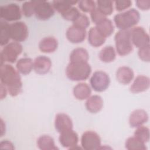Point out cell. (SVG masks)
Wrapping results in <instances>:
<instances>
[{
  "mask_svg": "<svg viewBox=\"0 0 150 150\" xmlns=\"http://www.w3.org/2000/svg\"><path fill=\"white\" fill-rule=\"evenodd\" d=\"M138 56L141 60L149 62L150 60V46L149 45L139 48Z\"/></svg>",
  "mask_w": 150,
  "mask_h": 150,
  "instance_id": "cell-37",
  "label": "cell"
},
{
  "mask_svg": "<svg viewBox=\"0 0 150 150\" xmlns=\"http://www.w3.org/2000/svg\"><path fill=\"white\" fill-rule=\"evenodd\" d=\"M113 2L110 0H98L97 1V9L104 15H110L113 12Z\"/></svg>",
  "mask_w": 150,
  "mask_h": 150,
  "instance_id": "cell-31",
  "label": "cell"
},
{
  "mask_svg": "<svg viewBox=\"0 0 150 150\" xmlns=\"http://www.w3.org/2000/svg\"><path fill=\"white\" fill-rule=\"evenodd\" d=\"M139 19V12L134 8L118 13L114 17L115 24L120 30H128V29L137 25Z\"/></svg>",
  "mask_w": 150,
  "mask_h": 150,
  "instance_id": "cell-3",
  "label": "cell"
},
{
  "mask_svg": "<svg viewBox=\"0 0 150 150\" xmlns=\"http://www.w3.org/2000/svg\"><path fill=\"white\" fill-rule=\"evenodd\" d=\"M22 11L26 17H30L35 14V4L33 1H26L22 4Z\"/></svg>",
  "mask_w": 150,
  "mask_h": 150,
  "instance_id": "cell-35",
  "label": "cell"
},
{
  "mask_svg": "<svg viewBox=\"0 0 150 150\" xmlns=\"http://www.w3.org/2000/svg\"><path fill=\"white\" fill-rule=\"evenodd\" d=\"M136 4L142 10H148L150 8V1H137Z\"/></svg>",
  "mask_w": 150,
  "mask_h": 150,
  "instance_id": "cell-40",
  "label": "cell"
},
{
  "mask_svg": "<svg viewBox=\"0 0 150 150\" xmlns=\"http://www.w3.org/2000/svg\"><path fill=\"white\" fill-rule=\"evenodd\" d=\"M106 38L103 36L96 27H92L88 31V41L93 47H99L105 42Z\"/></svg>",
  "mask_w": 150,
  "mask_h": 150,
  "instance_id": "cell-21",
  "label": "cell"
},
{
  "mask_svg": "<svg viewBox=\"0 0 150 150\" xmlns=\"http://www.w3.org/2000/svg\"><path fill=\"white\" fill-rule=\"evenodd\" d=\"M1 18L5 21H15L20 19L22 13L19 6L15 3H11L0 8Z\"/></svg>",
  "mask_w": 150,
  "mask_h": 150,
  "instance_id": "cell-8",
  "label": "cell"
},
{
  "mask_svg": "<svg viewBox=\"0 0 150 150\" xmlns=\"http://www.w3.org/2000/svg\"><path fill=\"white\" fill-rule=\"evenodd\" d=\"M150 85L149 78L147 76L139 75L134 80L130 87V91L133 93H138L147 90Z\"/></svg>",
  "mask_w": 150,
  "mask_h": 150,
  "instance_id": "cell-17",
  "label": "cell"
},
{
  "mask_svg": "<svg viewBox=\"0 0 150 150\" xmlns=\"http://www.w3.org/2000/svg\"><path fill=\"white\" fill-rule=\"evenodd\" d=\"M7 88L6 87L1 83V99H3L6 97L7 93Z\"/></svg>",
  "mask_w": 150,
  "mask_h": 150,
  "instance_id": "cell-42",
  "label": "cell"
},
{
  "mask_svg": "<svg viewBox=\"0 0 150 150\" xmlns=\"http://www.w3.org/2000/svg\"><path fill=\"white\" fill-rule=\"evenodd\" d=\"M35 15L40 20H47L54 13V9L50 3L45 1H33Z\"/></svg>",
  "mask_w": 150,
  "mask_h": 150,
  "instance_id": "cell-7",
  "label": "cell"
},
{
  "mask_svg": "<svg viewBox=\"0 0 150 150\" xmlns=\"http://www.w3.org/2000/svg\"><path fill=\"white\" fill-rule=\"evenodd\" d=\"M91 72V66L87 62H70L66 69L67 77L73 81L85 80Z\"/></svg>",
  "mask_w": 150,
  "mask_h": 150,
  "instance_id": "cell-2",
  "label": "cell"
},
{
  "mask_svg": "<svg viewBox=\"0 0 150 150\" xmlns=\"http://www.w3.org/2000/svg\"><path fill=\"white\" fill-rule=\"evenodd\" d=\"M77 2H78L77 1L56 0L52 2V5L55 10H56L60 14H62Z\"/></svg>",
  "mask_w": 150,
  "mask_h": 150,
  "instance_id": "cell-29",
  "label": "cell"
},
{
  "mask_svg": "<svg viewBox=\"0 0 150 150\" xmlns=\"http://www.w3.org/2000/svg\"><path fill=\"white\" fill-rule=\"evenodd\" d=\"M59 139L63 147L74 149L77 145L79 137L77 133L71 129L60 132Z\"/></svg>",
  "mask_w": 150,
  "mask_h": 150,
  "instance_id": "cell-12",
  "label": "cell"
},
{
  "mask_svg": "<svg viewBox=\"0 0 150 150\" xmlns=\"http://www.w3.org/2000/svg\"><path fill=\"white\" fill-rule=\"evenodd\" d=\"M58 46L57 40L52 36H47L42 39L39 44V48L42 52L52 53L54 52Z\"/></svg>",
  "mask_w": 150,
  "mask_h": 150,
  "instance_id": "cell-19",
  "label": "cell"
},
{
  "mask_svg": "<svg viewBox=\"0 0 150 150\" xmlns=\"http://www.w3.org/2000/svg\"><path fill=\"white\" fill-rule=\"evenodd\" d=\"M116 50L120 56H125L129 54L133 49L131 39L130 30H120L116 33L115 37Z\"/></svg>",
  "mask_w": 150,
  "mask_h": 150,
  "instance_id": "cell-4",
  "label": "cell"
},
{
  "mask_svg": "<svg viewBox=\"0 0 150 150\" xmlns=\"http://www.w3.org/2000/svg\"><path fill=\"white\" fill-rule=\"evenodd\" d=\"M22 46L17 42H13L7 44L2 49L1 53V64L4 62L15 63L18 56L21 54L22 52Z\"/></svg>",
  "mask_w": 150,
  "mask_h": 150,
  "instance_id": "cell-5",
  "label": "cell"
},
{
  "mask_svg": "<svg viewBox=\"0 0 150 150\" xmlns=\"http://www.w3.org/2000/svg\"><path fill=\"white\" fill-rule=\"evenodd\" d=\"M91 19L93 22L94 23L97 24L105 18H106V16L104 15L103 13H101L97 8H96L95 9H94L91 12Z\"/></svg>",
  "mask_w": 150,
  "mask_h": 150,
  "instance_id": "cell-38",
  "label": "cell"
},
{
  "mask_svg": "<svg viewBox=\"0 0 150 150\" xmlns=\"http://www.w3.org/2000/svg\"><path fill=\"white\" fill-rule=\"evenodd\" d=\"M132 43L138 48L149 45V36L141 26H137L130 30Z\"/></svg>",
  "mask_w": 150,
  "mask_h": 150,
  "instance_id": "cell-11",
  "label": "cell"
},
{
  "mask_svg": "<svg viewBox=\"0 0 150 150\" xmlns=\"http://www.w3.org/2000/svg\"><path fill=\"white\" fill-rule=\"evenodd\" d=\"M125 148L129 150H145L146 148L144 143L135 137H129L125 141Z\"/></svg>",
  "mask_w": 150,
  "mask_h": 150,
  "instance_id": "cell-30",
  "label": "cell"
},
{
  "mask_svg": "<svg viewBox=\"0 0 150 150\" xmlns=\"http://www.w3.org/2000/svg\"><path fill=\"white\" fill-rule=\"evenodd\" d=\"M37 144L41 150H56L58 148L55 145L53 138L47 135H43L39 137Z\"/></svg>",
  "mask_w": 150,
  "mask_h": 150,
  "instance_id": "cell-25",
  "label": "cell"
},
{
  "mask_svg": "<svg viewBox=\"0 0 150 150\" xmlns=\"http://www.w3.org/2000/svg\"><path fill=\"white\" fill-rule=\"evenodd\" d=\"M95 27L105 38L110 36L114 30V26L112 21L107 18L96 24Z\"/></svg>",
  "mask_w": 150,
  "mask_h": 150,
  "instance_id": "cell-23",
  "label": "cell"
},
{
  "mask_svg": "<svg viewBox=\"0 0 150 150\" xmlns=\"http://www.w3.org/2000/svg\"><path fill=\"white\" fill-rule=\"evenodd\" d=\"M1 145H5L4 146L2 147L1 148H6V149H14V147L13 146V144L9 141L5 140L4 141H2L1 142Z\"/></svg>",
  "mask_w": 150,
  "mask_h": 150,
  "instance_id": "cell-41",
  "label": "cell"
},
{
  "mask_svg": "<svg viewBox=\"0 0 150 150\" xmlns=\"http://www.w3.org/2000/svg\"><path fill=\"white\" fill-rule=\"evenodd\" d=\"M0 45L1 46H4L8 44L9 41L11 39L10 31H9V24L3 19H1L0 21Z\"/></svg>",
  "mask_w": 150,
  "mask_h": 150,
  "instance_id": "cell-27",
  "label": "cell"
},
{
  "mask_svg": "<svg viewBox=\"0 0 150 150\" xmlns=\"http://www.w3.org/2000/svg\"><path fill=\"white\" fill-rule=\"evenodd\" d=\"M134 132V137L146 143L149 139V129L148 127L145 126H139Z\"/></svg>",
  "mask_w": 150,
  "mask_h": 150,
  "instance_id": "cell-32",
  "label": "cell"
},
{
  "mask_svg": "<svg viewBox=\"0 0 150 150\" xmlns=\"http://www.w3.org/2000/svg\"><path fill=\"white\" fill-rule=\"evenodd\" d=\"M132 2L129 0H117L115 1V6L117 11H122L131 6Z\"/></svg>",
  "mask_w": 150,
  "mask_h": 150,
  "instance_id": "cell-39",
  "label": "cell"
},
{
  "mask_svg": "<svg viewBox=\"0 0 150 150\" xmlns=\"http://www.w3.org/2000/svg\"><path fill=\"white\" fill-rule=\"evenodd\" d=\"M54 127L60 133L73 129V122L68 115L64 113H59L55 118Z\"/></svg>",
  "mask_w": 150,
  "mask_h": 150,
  "instance_id": "cell-14",
  "label": "cell"
},
{
  "mask_svg": "<svg viewBox=\"0 0 150 150\" xmlns=\"http://www.w3.org/2000/svg\"><path fill=\"white\" fill-rule=\"evenodd\" d=\"M9 31L11 39L17 42L25 40L29 34L28 26L24 22L21 21L9 24Z\"/></svg>",
  "mask_w": 150,
  "mask_h": 150,
  "instance_id": "cell-10",
  "label": "cell"
},
{
  "mask_svg": "<svg viewBox=\"0 0 150 150\" xmlns=\"http://www.w3.org/2000/svg\"><path fill=\"white\" fill-rule=\"evenodd\" d=\"M73 25L85 29L90 25V21L86 15L81 13L77 19L73 22Z\"/></svg>",
  "mask_w": 150,
  "mask_h": 150,
  "instance_id": "cell-36",
  "label": "cell"
},
{
  "mask_svg": "<svg viewBox=\"0 0 150 150\" xmlns=\"http://www.w3.org/2000/svg\"><path fill=\"white\" fill-rule=\"evenodd\" d=\"M86 36L85 29L74 25L70 26L66 31V37L68 40L73 43H81L84 40Z\"/></svg>",
  "mask_w": 150,
  "mask_h": 150,
  "instance_id": "cell-13",
  "label": "cell"
},
{
  "mask_svg": "<svg viewBox=\"0 0 150 150\" xmlns=\"http://www.w3.org/2000/svg\"><path fill=\"white\" fill-rule=\"evenodd\" d=\"M88 58L87 50L83 47H77L73 49L70 55V62H87Z\"/></svg>",
  "mask_w": 150,
  "mask_h": 150,
  "instance_id": "cell-24",
  "label": "cell"
},
{
  "mask_svg": "<svg viewBox=\"0 0 150 150\" xmlns=\"http://www.w3.org/2000/svg\"><path fill=\"white\" fill-rule=\"evenodd\" d=\"M81 144L86 150L98 149L101 146V138L96 132L87 131L81 136Z\"/></svg>",
  "mask_w": 150,
  "mask_h": 150,
  "instance_id": "cell-9",
  "label": "cell"
},
{
  "mask_svg": "<svg viewBox=\"0 0 150 150\" xmlns=\"http://www.w3.org/2000/svg\"><path fill=\"white\" fill-rule=\"evenodd\" d=\"M116 57L114 48L111 46H107L103 48L99 53L100 59L105 63H110L114 60Z\"/></svg>",
  "mask_w": 150,
  "mask_h": 150,
  "instance_id": "cell-28",
  "label": "cell"
},
{
  "mask_svg": "<svg viewBox=\"0 0 150 150\" xmlns=\"http://www.w3.org/2000/svg\"><path fill=\"white\" fill-rule=\"evenodd\" d=\"M134 77V73L132 69L128 66L120 67L116 72L117 80L123 84L130 83Z\"/></svg>",
  "mask_w": 150,
  "mask_h": 150,
  "instance_id": "cell-18",
  "label": "cell"
},
{
  "mask_svg": "<svg viewBox=\"0 0 150 150\" xmlns=\"http://www.w3.org/2000/svg\"><path fill=\"white\" fill-rule=\"evenodd\" d=\"M80 14V12L76 7L71 6L61 15L66 20L74 22Z\"/></svg>",
  "mask_w": 150,
  "mask_h": 150,
  "instance_id": "cell-34",
  "label": "cell"
},
{
  "mask_svg": "<svg viewBox=\"0 0 150 150\" xmlns=\"http://www.w3.org/2000/svg\"><path fill=\"white\" fill-rule=\"evenodd\" d=\"M103 101L98 95H94L88 98L86 102L87 110L91 113L99 112L103 108Z\"/></svg>",
  "mask_w": 150,
  "mask_h": 150,
  "instance_id": "cell-20",
  "label": "cell"
},
{
  "mask_svg": "<svg viewBox=\"0 0 150 150\" xmlns=\"http://www.w3.org/2000/svg\"><path fill=\"white\" fill-rule=\"evenodd\" d=\"M90 83L94 91L102 92L108 87L110 83V79L105 72L100 70L96 71L90 78Z\"/></svg>",
  "mask_w": 150,
  "mask_h": 150,
  "instance_id": "cell-6",
  "label": "cell"
},
{
  "mask_svg": "<svg viewBox=\"0 0 150 150\" xmlns=\"http://www.w3.org/2000/svg\"><path fill=\"white\" fill-rule=\"evenodd\" d=\"M148 120L147 112L142 109L134 110L129 117V123L131 127H138L146 122Z\"/></svg>",
  "mask_w": 150,
  "mask_h": 150,
  "instance_id": "cell-16",
  "label": "cell"
},
{
  "mask_svg": "<svg viewBox=\"0 0 150 150\" xmlns=\"http://www.w3.org/2000/svg\"><path fill=\"white\" fill-rule=\"evenodd\" d=\"M73 92L74 96L77 99L83 100L90 97L91 93V90L87 83H80L73 88Z\"/></svg>",
  "mask_w": 150,
  "mask_h": 150,
  "instance_id": "cell-22",
  "label": "cell"
},
{
  "mask_svg": "<svg viewBox=\"0 0 150 150\" xmlns=\"http://www.w3.org/2000/svg\"><path fill=\"white\" fill-rule=\"evenodd\" d=\"M16 66L18 71L23 74H28L33 69V63L30 58L24 57L18 60Z\"/></svg>",
  "mask_w": 150,
  "mask_h": 150,
  "instance_id": "cell-26",
  "label": "cell"
},
{
  "mask_svg": "<svg viewBox=\"0 0 150 150\" xmlns=\"http://www.w3.org/2000/svg\"><path fill=\"white\" fill-rule=\"evenodd\" d=\"M79 8L84 12H91L96 9V2L92 0H81L78 2Z\"/></svg>",
  "mask_w": 150,
  "mask_h": 150,
  "instance_id": "cell-33",
  "label": "cell"
},
{
  "mask_svg": "<svg viewBox=\"0 0 150 150\" xmlns=\"http://www.w3.org/2000/svg\"><path fill=\"white\" fill-rule=\"evenodd\" d=\"M52 67L50 59L45 56L37 57L33 62V69L35 71L40 74H44L48 73Z\"/></svg>",
  "mask_w": 150,
  "mask_h": 150,
  "instance_id": "cell-15",
  "label": "cell"
},
{
  "mask_svg": "<svg viewBox=\"0 0 150 150\" xmlns=\"http://www.w3.org/2000/svg\"><path fill=\"white\" fill-rule=\"evenodd\" d=\"M0 78L1 83L6 87L11 96H16L21 92L22 83L21 76L12 65L8 64L1 65Z\"/></svg>",
  "mask_w": 150,
  "mask_h": 150,
  "instance_id": "cell-1",
  "label": "cell"
}]
</instances>
